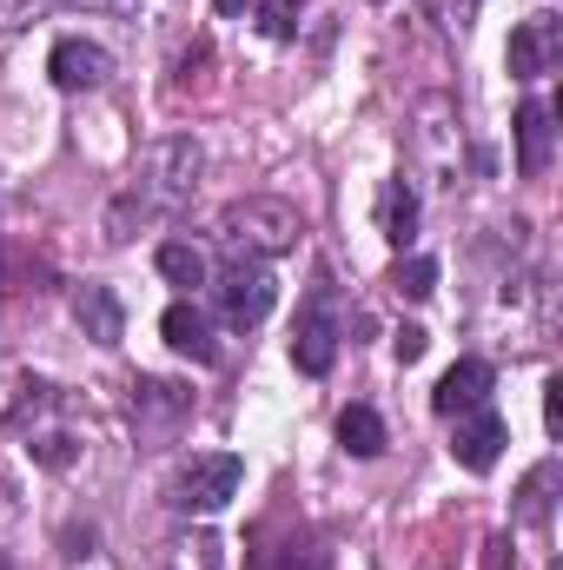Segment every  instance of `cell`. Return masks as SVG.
<instances>
[{
    "label": "cell",
    "instance_id": "cell-12",
    "mask_svg": "<svg viewBox=\"0 0 563 570\" xmlns=\"http://www.w3.org/2000/svg\"><path fill=\"white\" fill-rule=\"evenodd\" d=\"M557 107H544V100H524L517 107V173L524 179H537L544 166H551V146H557Z\"/></svg>",
    "mask_w": 563,
    "mask_h": 570
},
{
    "label": "cell",
    "instance_id": "cell-15",
    "mask_svg": "<svg viewBox=\"0 0 563 570\" xmlns=\"http://www.w3.org/2000/svg\"><path fill=\"white\" fill-rule=\"evenodd\" d=\"M338 444H345L352 458H378V451H385V419H378L372 405H345V412H338Z\"/></svg>",
    "mask_w": 563,
    "mask_h": 570
},
{
    "label": "cell",
    "instance_id": "cell-7",
    "mask_svg": "<svg viewBox=\"0 0 563 570\" xmlns=\"http://www.w3.org/2000/svg\"><path fill=\"white\" fill-rule=\"evenodd\" d=\"M332 358H338V318L325 312V298H312V312H305L298 332H292V365H298L305 379H325Z\"/></svg>",
    "mask_w": 563,
    "mask_h": 570
},
{
    "label": "cell",
    "instance_id": "cell-25",
    "mask_svg": "<svg viewBox=\"0 0 563 570\" xmlns=\"http://www.w3.org/2000/svg\"><path fill=\"white\" fill-rule=\"evenodd\" d=\"M0 570H13V564H7V558H0Z\"/></svg>",
    "mask_w": 563,
    "mask_h": 570
},
{
    "label": "cell",
    "instance_id": "cell-8",
    "mask_svg": "<svg viewBox=\"0 0 563 570\" xmlns=\"http://www.w3.org/2000/svg\"><path fill=\"white\" fill-rule=\"evenodd\" d=\"M491 385H497V372L484 365V358H457L444 379H437V392H431V405L444 412V419H464V412H477V405H491Z\"/></svg>",
    "mask_w": 563,
    "mask_h": 570
},
{
    "label": "cell",
    "instance_id": "cell-2",
    "mask_svg": "<svg viewBox=\"0 0 563 570\" xmlns=\"http://www.w3.org/2000/svg\"><path fill=\"white\" fill-rule=\"evenodd\" d=\"M298 213L285 206V199H233L226 213H219V239L233 246V253H246V259H279L298 246Z\"/></svg>",
    "mask_w": 563,
    "mask_h": 570
},
{
    "label": "cell",
    "instance_id": "cell-19",
    "mask_svg": "<svg viewBox=\"0 0 563 570\" xmlns=\"http://www.w3.org/2000/svg\"><path fill=\"white\" fill-rule=\"evenodd\" d=\"M551 484H557V464H537V471L524 478V504H517L524 524H544V518H551Z\"/></svg>",
    "mask_w": 563,
    "mask_h": 570
},
{
    "label": "cell",
    "instance_id": "cell-20",
    "mask_svg": "<svg viewBox=\"0 0 563 570\" xmlns=\"http://www.w3.org/2000/svg\"><path fill=\"white\" fill-rule=\"evenodd\" d=\"M392 285H398L405 298H431V292H437V259H424V253H412V259H398V273H392Z\"/></svg>",
    "mask_w": 563,
    "mask_h": 570
},
{
    "label": "cell",
    "instance_id": "cell-9",
    "mask_svg": "<svg viewBox=\"0 0 563 570\" xmlns=\"http://www.w3.org/2000/svg\"><path fill=\"white\" fill-rule=\"evenodd\" d=\"M504 419L491 412V405H477V412H464L457 419V438H451V458L464 464V471H491L497 458H504Z\"/></svg>",
    "mask_w": 563,
    "mask_h": 570
},
{
    "label": "cell",
    "instance_id": "cell-16",
    "mask_svg": "<svg viewBox=\"0 0 563 570\" xmlns=\"http://www.w3.org/2000/svg\"><path fill=\"white\" fill-rule=\"evenodd\" d=\"M159 570H226V558H219V538H213V531H192V538L159 544Z\"/></svg>",
    "mask_w": 563,
    "mask_h": 570
},
{
    "label": "cell",
    "instance_id": "cell-23",
    "mask_svg": "<svg viewBox=\"0 0 563 570\" xmlns=\"http://www.w3.org/2000/svg\"><path fill=\"white\" fill-rule=\"evenodd\" d=\"M544 419H551V431H563V379H551V399H544Z\"/></svg>",
    "mask_w": 563,
    "mask_h": 570
},
{
    "label": "cell",
    "instance_id": "cell-3",
    "mask_svg": "<svg viewBox=\"0 0 563 570\" xmlns=\"http://www.w3.org/2000/svg\"><path fill=\"white\" fill-rule=\"evenodd\" d=\"M239 484H246V458H233V451H192V458L172 471L166 504L206 518V511H226V504L239 498Z\"/></svg>",
    "mask_w": 563,
    "mask_h": 570
},
{
    "label": "cell",
    "instance_id": "cell-4",
    "mask_svg": "<svg viewBox=\"0 0 563 570\" xmlns=\"http://www.w3.org/2000/svg\"><path fill=\"white\" fill-rule=\"evenodd\" d=\"M273 305H279V279H273L259 259H233V266L219 273V312H226V325L253 332Z\"/></svg>",
    "mask_w": 563,
    "mask_h": 570
},
{
    "label": "cell",
    "instance_id": "cell-11",
    "mask_svg": "<svg viewBox=\"0 0 563 570\" xmlns=\"http://www.w3.org/2000/svg\"><path fill=\"white\" fill-rule=\"evenodd\" d=\"M73 318H80V332L93 338V345H120L127 338V312H120V298H113V285H73Z\"/></svg>",
    "mask_w": 563,
    "mask_h": 570
},
{
    "label": "cell",
    "instance_id": "cell-5",
    "mask_svg": "<svg viewBox=\"0 0 563 570\" xmlns=\"http://www.w3.org/2000/svg\"><path fill=\"white\" fill-rule=\"evenodd\" d=\"M557 60H563V20L557 13L517 20V33H511V73H517V80H544Z\"/></svg>",
    "mask_w": 563,
    "mask_h": 570
},
{
    "label": "cell",
    "instance_id": "cell-24",
    "mask_svg": "<svg viewBox=\"0 0 563 570\" xmlns=\"http://www.w3.org/2000/svg\"><path fill=\"white\" fill-rule=\"evenodd\" d=\"M213 7H219V13H246V0H213Z\"/></svg>",
    "mask_w": 563,
    "mask_h": 570
},
{
    "label": "cell",
    "instance_id": "cell-1",
    "mask_svg": "<svg viewBox=\"0 0 563 570\" xmlns=\"http://www.w3.org/2000/svg\"><path fill=\"white\" fill-rule=\"evenodd\" d=\"M199 166L206 159H199L192 140H152L140 153V166H134V193L113 199V213H107V239L120 246V239H134V226L172 213V206H186L192 186H199Z\"/></svg>",
    "mask_w": 563,
    "mask_h": 570
},
{
    "label": "cell",
    "instance_id": "cell-17",
    "mask_svg": "<svg viewBox=\"0 0 563 570\" xmlns=\"http://www.w3.org/2000/svg\"><path fill=\"white\" fill-rule=\"evenodd\" d=\"M53 7H93V13H134L140 0H0V27H27L33 13H53Z\"/></svg>",
    "mask_w": 563,
    "mask_h": 570
},
{
    "label": "cell",
    "instance_id": "cell-21",
    "mask_svg": "<svg viewBox=\"0 0 563 570\" xmlns=\"http://www.w3.org/2000/svg\"><path fill=\"white\" fill-rule=\"evenodd\" d=\"M27 451H33L47 471H67V464H73V438H67V431H47V438H33Z\"/></svg>",
    "mask_w": 563,
    "mask_h": 570
},
{
    "label": "cell",
    "instance_id": "cell-6",
    "mask_svg": "<svg viewBox=\"0 0 563 570\" xmlns=\"http://www.w3.org/2000/svg\"><path fill=\"white\" fill-rule=\"evenodd\" d=\"M47 73H53V87H67V94H93V87L113 80V53H107L100 40H80V33H73V40L53 47Z\"/></svg>",
    "mask_w": 563,
    "mask_h": 570
},
{
    "label": "cell",
    "instance_id": "cell-10",
    "mask_svg": "<svg viewBox=\"0 0 563 570\" xmlns=\"http://www.w3.org/2000/svg\"><path fill=\"white\" fill-rule=\"evenodd\" d=\"M159 332H166V345L179 352V358H192V365H213L219 358V338H213V318L192 305V298H179V305H166V318H159Z\"/></svg>",
    "mask_w": 563,
    "mask_h": 570
},
{
    "label": "cell",
    "instance_id": "cell-22",
    "mask_svg": "<svg viewBox=\"0 0 563 570\" xmlns=\"http://www.w3.org/2000/svg\"><path fill=\"white\" fill-rule=\"evenodd\" d=\"M424 345H431V332H424V325H398V338H392V352H398L405 365H418Z\"/></svg>",
    "mask_w": 563,
    "mask_h": 570
},
{
    "label": "cell",
    "instance_id": "cell-18",
    "mask_svg": "<svg viewBox=\"0 0 563 570\" xmlns=\"http://www.w3.org/2000/svg\"><path fill=\"white\" fill-rule=\"evenodd\" d=\"M159 279L186 285V292H192V285H206V253H199V246H179V239H172V246H159Z\"/></svg>",
    "mask_w": 563,
    "mask_h": 570
},
{
    "label": "cell",
    "instance_id": "cell-14",
    "mask_svg": "<svg viewBox=\"0 0 563 570\" xmlns=\"http://www.w3.org/2000/svg\"><path fill=\"white\" fill-rule=\"evenodd\" d=\"M186 392L179 385H166V379H146V385H134V419L140 425H172V419H186Z\"/></svg>",
    "mask_w": 563,
    "mask_h": 570
},
{
    "label": "cell",
    "instance_id": "cell-13",
    "mask_svg": "<svg viewBox=\"0 0 563 570\" xmlns=\"http://www.w3.org/2000/svg\"><path fill=\"white\" fill-rule=\"evenodd\" d=\"M378 226H385L392 246H412V233H418V193H412L405 179L385 186V199H378Z\"/></svg>",
    "mask_w": 563,
    "mask_h": 570
}]
</instances>
